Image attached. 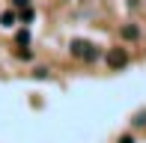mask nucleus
<instances>
[{
	"label": "nucleus",
	"mask_w": 146,
	"mask_h": 143,
	"mask_svg": "<svg viewBox=\"0 0 146 143\" xmlns=\"http://www.w3.org/2000/svg\"><path fill=\"white\" fill-rule=\"evenodd\" d=\"M69 51H72V57H78V60H96L98 57V51H96V45L87 42V39H72V45H69Z\"/></svg>",
	"instance_id": "obj_1"
},
{
	"label": "nucleus",
	"mask_w": 146,
	"mask_h": 143,
	"mask_svg": "<svg viewBox=\"0 0 146 143\" xmlns=\"http://www.w3.org/2000/svg\"><path fill=\"white\" fill-rule=\"evenodd\" d=\"M108 66L110 69H125V66H128V54H125V48L108 51Z\"/></svg>",
	"instance_id": "obj_2"
},
{
	"label": "nucleus",
	"mask_w": 146,
	"mask_h": 143,
	"mask_svg": "<svg viewBox=\"0 0 146 143\" xmlns=\"http://www.w3.org/2000/svg\"><path fill=\"white\" fill-rule=\"evenodd\" d=\"M15 18H18L15 12H12V9H6L3 15H0V27H12V24H15Z\"/></svg>",
	"instance_id": "obj_3"
},
{
	"label": "nucleus",
	"mask_w": 146,
	"mask_h": 143,
	"mask_svg": "<svg viewBox=\"0 0 146 143\" xmlns=\"http://www.w3.org/2000/svg\"><path fill=\"white\" fill-rule=\"evenodd\" d=\"M15 39H18V45H27V42H30V33H27V30H18Z\"/></svg>",
	"instance_id": "obj_4"
},
{
	"label": "nucleus",
	"mask_w": 146,
	"mask_h": 143,
	"mask_svg": "<svg viewBox=\"0 0 146 143\" xmlns=\"http://www.w3.org/2000/svg\"><path fill=\"white\" fill-rule=\"evenodd\" d=\"M122 36L125 39H137V27H122Z\"/></svg>",
	"instance_id": "obj_5"
},
{
	"label": "nucleus",
	"mask_w": 146,
	"mask_h": 143,
	"mask_svg": "<svg viewBox=\"0 0 146 143\" xmlns=\"http://www.w3.org/2000/svg\"><path fill=\"white\" fill-rule=\"evenodd\" d=\"M134 125H146V110H140V113L134 116Z\"/></svg>",
	"instance_id": "obj_6"
},
{
	"label": "nucleus",
	"mask_w": 146,
	"mask_h": 143,
	"mask_svg": "<svg viewBox=\"0 0 146 143\" xmlns=\"http://www.w3.org/2000/svg\"><path fill=\"white\" fill-rule=\"evenodd\" d=\"M33 77H39V81H42V77H48V69H33Z\"/></svg>",
	"instance_id": "obj_7"
},
{
	"label": "nucleus",
	"mask_w": 146,
	"mask_h": 143,
	"mask_svg": "<svg viewBox=\"0 0 146 143\" xmlns=\"http://www.w3.org/2000/svg\"><path fill=\"white\" fill-rule=\"evenodd\" d=\"M15 3V9H24V6H30V0H12Z\"/></svg>",
	"instance_id": "obj_8"
},
{
	"label": "nucleus",
	"mask_w": 146,
	"mask_h": 143,
	"mask_svg": "<svg viewBox=\"0 0 146 143\" xmlns=\"http://www.w3.org/2000/svg\"><path fill=\"white\" fill-rule=\"evenodd\" d=\"M119 143H134V137H128V134H125V137H119Z\"/></svg>",
	"instance_id": "obj_9"
}]
</instances>
